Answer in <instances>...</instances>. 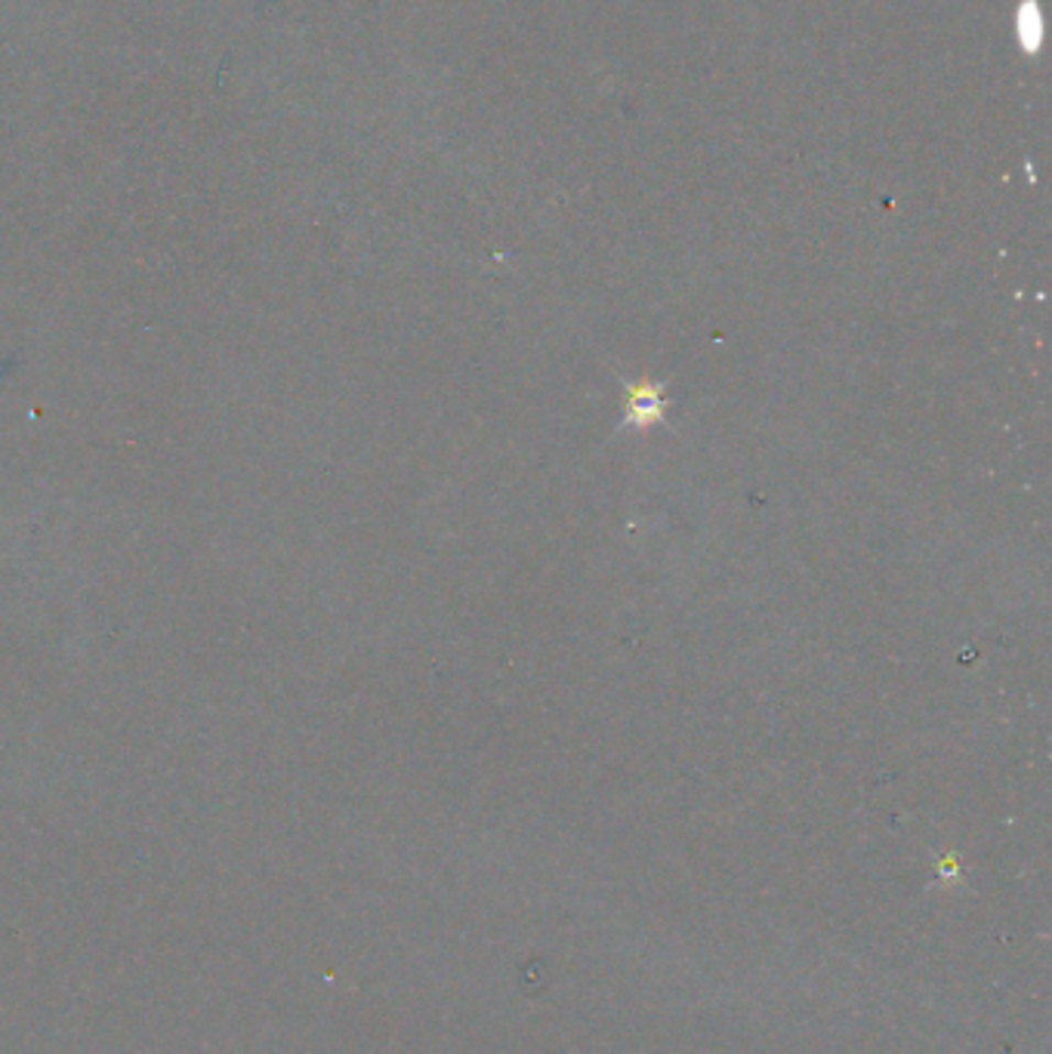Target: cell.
I'll return each instance as SVG.
<instances>
[{
	"label": "cell",
	"mask_w": 1052,
	"mask_h": 1054,
	"mask_svg": "<svg viewBox=\"0 0 1052 1054\" xmlns=\"http://www.w3.org/2000/svg\"><path fill=\"white\" fill-rule=\"evenodd\" d=\"M629 419L633 422H651V419L660 417V410H664V398H660L658 388H636L633 395H629Z\"/></svg>",
	"instance_id": "obj_1"
}]
</instances>
